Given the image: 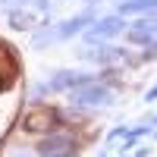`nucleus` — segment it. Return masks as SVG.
<instances>
[{"instance_id":"obj_1","label":"nucleus","mask_w":157,"mask_h":157,"mask_svg":"<svg viewBox=\"0 0 157 157\" xmlns=\"http://www.w3.org/2000/svg\"><path fill=\"white\" fill-rule=\"evenodd\" d=\"M54 120H57V116L50 113V110H32L29 120H25V126H29V129H50Z\"/></svg>"}]
</instances>
